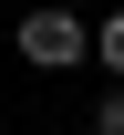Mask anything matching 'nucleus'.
<instances>
[{
    "label": "nucleus",
    "mask_w": 124,
    "mask_h": 135,
    "mask_svg": "<svg viewBox=\"0 0 124 135\" xmlns=\"http://www.w3.org/2000/svg\"><path fill=\"white\" fill-rule=\"evenodd\" d=\"M93 52V31H83V11H21V62H41V73H62V62H83Z\"/></svg>",
    "instance_id": "1"
},
{
    "label": "nucleus",
    "mask_w": 124,
    "mask_h": 135,
    "mask_svg": "<svg viewBox=\"0 0 124 135\" xmlns=\"http://www.w3.org/2000/svg\"><path fill=\"white\" fill-rule=\"evenodd\" d=\"M93 135H124V83H104V104H93Z\"/></svg>",
    "instance_id": "3"
},
{
    "label": "nucleus",
    "mask_w": 124,
    "mask_h": 135,
    "mask_svg": "<svg viewBox=\"0 0 124 135\" xmlns=\"http://www.w3.org/2000/svg\"><path fill=\"white\" fill-rule=\"evenodd\" d=\"M93 62H104L114 83H124V11H104V31H93Z\"/></svg>",
    "instance_id": "2"
}]
</instances>
